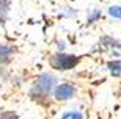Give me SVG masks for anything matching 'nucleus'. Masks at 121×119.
Segmentation results:
<instances>
[{
	"mask_svg": "<svg viewBox=\"0 0 121 119\" xmlns=\"http://www.w3.org/2000/svg\"><path fill=\"white\" fill-rule=\"evenodd\" d=\"M55 83V78L50 75H39L33 83L31 88V96L33 97H47L49 93L52 91Z\"/></svg>",
	"mask_w": 121,
	"mask_h": 119,
	"instance_id": "obj_1",
	"label": "nucleus"
},
{
	"mask_svg": "<svg viewBox=\"0 0 121 119\" xmlns=\"http://www.w3.org/2000/svg\"><path fill=\"white\" fill-rule=\"evenodd\" d=\"M79 63V58L74 57V55H65V53H58L55 57L50 58V64L55 69H60V71H66V69H72Z\"/></svg>",
	"mask_w": 121,
	"mask_h": 119,
	"instance_id": "obj_2",
	"label": "nucleus"
},
{
	"mask_svg": "<svg viewBox=\"0 0 121 119\" xmlns=\"http://www.w3.org/2000/svg\"><path fill=\"white\" fill-rule=\"evenodd\" d=\"M54 94L58 100H69V99H72L74 94H76V88L71 86V85H68V83H63V85H58V86L55 88Z\"/></svg>",
	"mask_w": 121,
	"mask_h": 119,
	"instance_id": "obj_3",
	"label": "nucleus"
},
{
	"mask_svg": "<svg viewBox=\"0 0 121 119\" xmlns=\"http://www.w3.org/2000/svg\"><path fill=\"white\" fill-rule=\"evenodd\" d=\"M13 53V49L8 45H0V61L6 63L9 60V55Z\"/></svg>",
	"mask_w": 121,
	"mask_h": 119,
	"instance_id": "obj_4",
	"label": "nucleus"
},
{
	"mask_svg": "<svg viewBox=\"0 0 121 119\" xmlns=\"http://www.w3.org/2000/svg\"><path fill=\"white\" fill-rule=\"evenodd\" d=\"M107 66L113 75H121V61H108Z\"/></svg>",
	"mask_w": 121,
	"mask_h": 119,
	"instance_id": "obj_5",
	"label": "nucleus"
},
{
	"mask_svg": "<svg viewBox=\"0 0 121 119\" xmlns=\"http://www.w3.org/2000/svg\"><path fill=\"white\" fill-rule=\"evenodd\" d=\"M108 14L117 19H121V6H110L108 8Z\"/></svg>",
	"mask_w": 121,
	"mask_h": 119,
	"instance_id": "obj_6",
	"label": "nucleus"
},
{
	"mask_svg": "<svg viewBox=\"0 0 121 119\" xmlns=\"http://www.w3.org/2000/svg\"><path fill=\"white\" fill-rule=\"evenodd\" d=\"M61 119H83L82 118L80 113H77V111H69V113H65L61 116Z\"/></svg>",
	"mask_w": 121,
	"mask_h": 119,
	"instance_id": "obj_7",
	"label": "nucleus"
},
{
	"mask_svg": "<svg viewBox=\"0 0 121 119\" xmlns=\"http://www.w3.org/2000/svg\"><path fill=\"white\" fill-rule=\"evenodd\" d=\"M99 17H101V11H99V9H94L93 14L88 17V22H86V24H93L94 21H96V19H99Z\"/></svg>",
	"mask_w": 121,
	"mask_h": 119,
	"instance_id": "obj_8",
	"label": "nucleus"
},
{
	"mask_svg": "<svg viewBox=\"0 0 121 119\" xmlns=\"http://www.w3.org/2000/svg\"><path fill=\"white\" fill-rule=\"evenodd\" d=\"M0 119H17V115L6 111V113H0Z\"/></svg>",
	"mask_w": 121,
	"mask_h": 119,
	"instance_id": "obj_9",
	"label": "nucleus"
},
{
	"mask_svg": "<svg viewBox=\"0 0 121 119\" xmlns=\"http://www.w3.org/2000/svg\"><path fill=\"white\" fill-rule=\"evenodd\" d=\"M0 6H8V0H0Z\"/></svg>",
	"mask_w": 121,
	"mask_h": 119,
	"instance_id": "obj_10",
	"label": "nucleus"
}]
</instances>
